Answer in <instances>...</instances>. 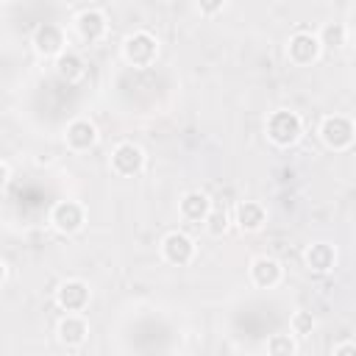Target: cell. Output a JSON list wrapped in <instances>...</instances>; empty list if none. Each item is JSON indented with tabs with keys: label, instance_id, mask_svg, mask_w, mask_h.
Returning <instances> with one entry per match:
<instances>
[{
	"label": "cell",
	"instance_id": "cell-1",
	"mask_svg": "<svg viewBox=\"0 0 356 356\" xmlns=\"http://www.w3.org/2000/svg\"><path fill=\"white\" fill-rule=\"evenodd\" d=\"M264 134L275 147H292L295 142H300L303 136V120L298 111L289 108H278L267 117L264 122Z\"/></svg>",
	"mask_w": 356,
	"mask_h": 356
},
{
	"label": "cell",
	"instance_id": "cell-2",
	"mask_svg": "<svg viewBox=\"0 0 356 356\" xmlns=\"http://www.w3.org/2000/svg\"><path fill=\"white\" fill-rule=\"evenodd\" d=\"M320 139L325 147L331 150H348L356 139V128H353V120L345 117V114H325L320 120V128H317Z\"/></svg>",
	"mask_w": 356,
	"mask_h": 356
},
{
	"label": "cell",
	"instance_id": "cell-3",
	"mask_svg": "<svg viewBox=\"0 0 356 356\" xmlns=\"http://www.w3.org/2000/svg\"><path fill=\"white\" fill-rule=\"evenodd\" d=\"M159 56V39L150 31H134L122 39V58L131 67H150Z\"/></svg>",
	"mask_w": 356,
	"mask_h": 356
},
{
	"label": "cell",
	"instance_id": "cell-4",
	"mask_svg": "<svg viewBox=\"0 0 356 356\" xmlns=\"http://www.w3.org/2000/svg\"><path fill=\"white\" fill-rule=\"evenodd\" d=\"M320 53H323V47H320V42H317L314 31L300 28V31H295V33L286 39V58H289L292 64H298V67L314 64V61L320 58Z\"/></svg>",
	"mask_w": 356,
	"mask_h": 356
},
{
	"label": "cell",
	"instance_id": "cell-5",
	"mask_svg": "<svg viewBox=\"0 0 356 356\" xmlns=\"http://www.w3.org/2000/svg\"><path fill=\"white\" fill-rule=\"evenodd\" d=\"M83 222H86V209L78 200H58L50 209V225L64 236L78 234L83 228Z\"/></svg>",
	"mask_w": 356,
	"mask_h": 356
},
{
	"label": "cell",
	"instance_id": "cell-6",
	"mask_svg": "<svg viewBox=\"0 0 356 356\" xmlns=\"http://www.w3.org/2000/svg\"><path fill=\"white\" fill-rule=\"evenodd\" d=\"M159 248H161V259L172 267H186L195 259V239L184 231H167Z\"/></svg>",
	"mask_w": 356,
	"mask_h": 356
},
{
	"label": "cell",
	"instance_id": "cell-7",
	"mask_svg": "<svg viewBox=\"0 0 356 356\" xmlns=\"http://www.w3.org/2000/svg\"><path fill=\"white\" fill-rule=\"evenodd\" d=\"M89 284L81 278H67L56 286V306L67 314H81L89 306Z\"/></svg>",
	"mask_w": 356,
	"mask_h": 356
},
{
	"label": "cell",
	"instance_id": "cell-8",
	"mask_svg": "<svg viewBox=\"0 0 356 356\" xmlns=\"http://www.w3.org/2000/svg\"><path fill=\"white\" fill-rule=\"evenodd\" d=\"M31 44L42 58H56V56H61L67 50L64 47L67 44V33L56 22H42V25H36V31L31 36Z\"/></svg>",
	"mask_w": 356,
	"mask_h": 356
},
{
	"label": "cell",
	"instance_id": "cell-9",
	"mask_svg": "<svg viewBox=\"0 0 356 356\" xmlns=\"http://www.w3.org/2000/svg\"><path fill=\"white\" fill-rule=\"evenodd\" d=\"M111 170L120 178H134L145 170V150L136 142H120L111 150Z\"/></svg>",
	"mask_w": 356,
	"mask_h": 356
},
{
	"label": "cell",
	"instance_id": "cell-10",
	"mask_svg": "<svg viewBox=\"0 0 356 356\" xmlns=\"http://www.w3.org/2000/svg\"><path fill=\"white\" fill-rule=\"evenodd\" d=\"M97 139H100L97 125H95L89 117H75V120H70L67 128H64V142H67V147H70L72 153H86V150H92V147L97 145Z\"/></svg>",
	"mask_w": 356,
	"mask_h": 356
},
{
	"label": "cell",
	"instance_id": "cell-11",
	"mask_svg": "<svg viewBox=\"0 0 356 356\" xmlns=\"http://www.w3.org/2000/svg\"><path fill=\"white\" fill-rule=\"evenodd\" d=\"M72 25H75L78 39L86 42V44L100 42V39L106 36V31H108V19H106V14H103L100 8H92V6H89V8H81V11L75 14Z\"/></svg>",
	"mask_w": 356,
	"mask_h": 356
},
{
	"label": "cell",
	"instance_id": "cell-12",
	"mask_svg": "<svg viewBox=\"0 0 356 356\" xmlns=\"http://www.w3.org/2000/svg\"><path fill=\"white\" fill-rule=\"evenodd\" d=\"M248 275H250L253 286H259V289H273V286L281 284L284 267H281V261L273 259V256H256V259L250 261V267H248Z\"/></svg>",
	"mask_w": 356,
	"mask_h": 356
},
{
	"label": "cell",
	"instance_id": "cell-13",
	"mask_svg": "<svg viewBox=\"0 0 356 356\" xmlns=\"http://www.w3.org/2000/svg\"><path fill=\"white\" fill-rule=\"evenodd\" d=\"M234 222L242 234H256L267 222V209L259 200H239L234 209Z\"/></svg>",
	"mask_w": 356,
	"mask_h": 356
},
{
	"label": "cell",
	"instance_id": "cell-14",
	"mask_svg": "<svg viewBox=\"0 0 356 356\" xmlns=\"http://www.w3.org/2000/svg\"><path fill=\"white\" fill-rule=\"evenodd\" d=\"M56 337L64 348H81L89 337V323L83 314H64L56 325Z\"/></svg>",
	"mask_w": 356,
	"mask_h": 356
},
{
	"label": "cell",
	"instance_id": "cell-15",
	"mask_svg": "<svg viewBox=\"0 0 356 356\" xmlns=\"http://www.w3.org/2000/svg\"><path fill=\"white\" fill-rule=\"evenodd\" d=\"M303 261H306V270L309 273L325 275V273H331L337 267V248L328 245V242H314V245L306 248Z\"/></svg>",
	"mask_w": 356,
	"mask_h": 356
},
{
	"label": "cell",
	"instance_id": "cell-16",
	"mask_svg": "<svg viewBox=\"0 0 356 356\" xmlns=\"http://www.w3.org/2000/svg\"><path fill=\"white\" fill-rule=\"evenodd\" d=\"M209 209H211V197L206 192H200V189H189L178 200V214L186 222H203L206 214H209Z\"/></svg>",
	"mask_w": 356,
	"mask_h": 356
},
{
	"label": "cell",
	"instance_id": "cell-17",
	"mask_svg": "<svg viewBox=\"0 0 356 356\" xmlns=\"http://www.w3.org/2000/svg\"><path fill=\"white\" fill-rule=\"evenodd\" d=\"M53 67H56V75H58L61 81H67V83L81 81L83 72H86V61H83V56L75 53V50H64L61 56H56Z\"/></svg>",
	"mask_w": 356,
	"mask_h": 356
},
{
	"label": "cell",
	"instance_id": "cell-18",
	"mask_svg": "<svg viewBox=\"0 0 356 356\" xmlns=\"http://www.w3.org/2000/svg\"><path fill=\"white\" fill-rule=\"evenodd\" d=\"M314 36H317V42H320L323 50H339V47L348 44V28H345V22H325Z\"/></svg>",
	"mask_w": 356,
	"mask_h": 356
},
{
	"label": "cell",
	"instance_id": "cell-19",
	"mask_svg": "<svg viewBox=\"0 0 356 356\" xmlns=\"http://www.w3.org/2000/svg\"><path fill=\"white\" fill-rule=\"evenodd\" d=\"M267 356H298V339L292 334H270L267 337V345H264Z\"/></svg>",
	"mask_w": 356,
	"mask_h": 356
},
{
	"label": "cell",
	"instance_id": "cell-20",
	"mask_svg": "<svg viewBox=\"0 0 356 356\" xmlns=\"http://www.w3.org/2000/svg\"><path fill=\"white\" fill-rule=\"evenodd\" d=\"M203 225H206L209 236H222V234L228 231V225H231V214H228V209H225L222 203H217V206L211 203V209H209Z\"/></svg>",
	"mask_w": 356,
	"mask_h": 356
},
{
	"label": "cell",
	"instance_id": "cell-21",
	"mask_svg": "<svg viewBox=\"0 0 356 356\" xmlns=\"http://www.w3.org/2000/svg\"><path fill=\"white\" fill-rule=\"evenodd\" d=\"M314 328H317V320H314V314L306 312V309H298V312L289 317V331H292V337H312Z\"/></svg>",
	"mask_w": 356,
	"mask_h": 356
},
{
	"label": "cell",
	"instance_id": "cell-22",
	"mask_svg": "<svg viewBox=\"0 0 356 356\" xmlns=\"http://www.w3.org/2000/svg\"><path fill=\"white\" fill-rule=\"evenodd\" d=\"M331 356H356V345H353L350 339H342V342L331 350Z\"/></svg>",
	"mask_w": 356,
	"mask_h": 356
},
{
	"label": "cell",
	"instance_id": "cell-23",
	"mask_svg": "<svg viewBox=\"0 0 356 356\" xmlns=\"http://www.w3.org/2000/svg\"><path fill=\"white\" fill-rule=\"evenodd\" d=\"M222 8H225V3H200V6H197V11L206 14V17H209V14H217V11H222Z\"/></svg>",
	"mask_w": 356,
	"mask_h": 356
},
{
	"label": "cell",
	"instance_id": "cell-24",
	"mask_svg": "<svg viewBox=\"0 0 356 356\" xmlns=\"http://www.w3.org/2000/svg\"><path fill=\"white\" fill-rule=\"evenodd\" d=\"M8 181H11V170H8V164H6V161H0V192H6Z\"/></svg>",
	"mask_w": 356,
	"mask_h": 356
},
{
	"label": "cell",
	"instance_id": "cell-25",
	"mask_svg": "<svg viewBox=\"0 0 356 356\" xmlns=\"http://www.w3.org/2000/svg\"><path fill=\"white\" fill-rule=\"evenodd\" d=\"M6 275H8V267H6V261L0 259V286L6 284Z\"/></svg>",
	"mask_w": 356,
	"mask_h": 356
}]
</instances>
